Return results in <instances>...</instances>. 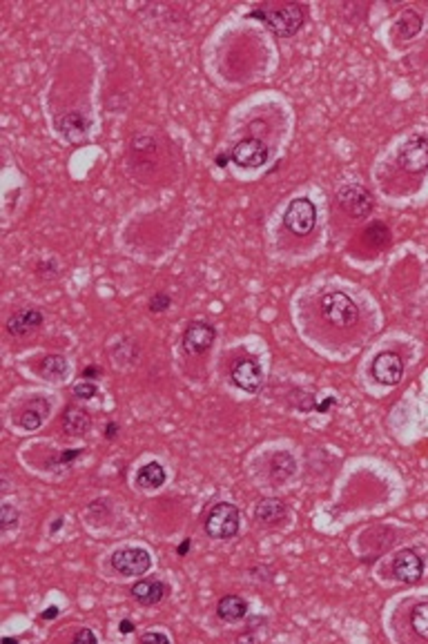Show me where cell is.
I'll return each mask as SVG.
<instances>
[{
	"label": "cell",
	"mask_w": 428,
	"mask_h": 644,
	"mask_svg": "<svg viewBox=\"0 0 428 644\" xmlns=\"http://www.w3.org/2000/svg\"><path fill=\"white\" fill-rule=\"evenodd\" d=\"M319 312L332 328H339V330L353 328L357 324V319H359V310H357L355 301L350 299L346 293H339V290H334V293H328V295L321 297Z\"/></svg>",
	"instance_id": "6da1fadb"
},
{
	"label": "cell",
	"mask_w": 428,
	"mask_h": 644,
	"mask_svg": "<svg viewBox=\"0 0 428 644\" xmlns=\"http://www.w3.org/2000/svg\"><path fill=\"white\" fill-rule=\"evenodd\" d=\"M239 531V511L237 506L221 502L212 506V511L205 517V533L214 540H230Z\"/></svg>",
	"instance_id": "7a4b0ae2"
},
{
	"label": "cell",
	"mask_w": 428,
	"mask_h": 644,
	"mask_svg": "<svg viewBox=\"0 0 428 644\" xmlns=\"http://www.w3.org/2000/svg\"><path fill=\"white\" fill-rule=\"evenodd\" d=\"M250 18H261L272 32L279 36H293L303 23V9L299 5H290V7L272 9V11L257 9L250 13Z\"/></svg>",
	"instance_id": "3957f363"
},
{
	"label": "cell",
	"mask_w": 428,
	"mask_h": 644,
	"mask_svg": "<svg viewBox=\"0 0 428 644\" xmlns=\"http://www.w3.org/2000/svg\"><path fill=\"white\" fill-rule=\"evenodd\" d=\"M283 223L286 227L290 230L293 235L297 237H305L310 235L315 230V223H317V210H315V203L310 198H295L293 203L288 205L286 214H283Z\"/></svg>",
	"instance_id": "277c9868"
},
{
	"label": "cell",
	"mask_w": 428,
	"mask_h": 644,
	"mask_svg": "<svg viewBox=\"0 0 428 644\" xmlns=\"http://www.w3.org/2000/svg\"><path fill=\"white\" fill-rule=\"evenodd\" d=\"M397 163L408 174H422L428 170V139L426 136H412L400 149Z\"/></svg>",
	"instance_id": "5b68a950"
},
{
	"label": "cell",
	"mask_w": 428,
	"mask_h": 644,
	"mask_svg": "<svg viewBox=\"0 0 428 644\" xmlns=\"http://www.w3.org/2000/svg\"><path fill=\"white\" fill-rule=\"evenodd\" d=\"M337 201H339L342 210L346 214H350V217H355V219L368 217V214L373 212V205H375L373 194L366 190L364 186H346V188H342L339 194H337Z\"/></svg>",
	"instance_id": "8992f818"
},
{
	"label": "cell",
	"mask_w": 428,
	"mask_h": 644,
	"mask_svg": "<svg viewBox=\"0 0 428 644\" xmlns=\"http://www.w3.org/2000/svg\"><path fill=\"white\" fill-rule=\"evenodd\" d=\"M371 371L375 381H379L381 386H397L404 377V361L397 352L384 350L373 359Z\"/></svg>",
	"instance_id": "52a82bcc"
},
{
	"label": "cell",
	"mask_w": 428,
	"mask_h": 644,
	"mask_svg": "<svg viewBox=\"0 0 428 644\" xmlns=\"http://www.w3.org/2000/svg\"><path fill=\"white\" fill-rule=\"evenodd\" d=\"M150 564H152V560L145 548H123V550H116L112 555L114 571L120 575H128V577L147 573Z\"/></svg>",
	"instance_id": "ba28073f"
},
{
	"label": "cell",
	"mask_w": 428,
	"mask_h": 644,
	"mask_svg": "<svg viewBox=\"0 0 428 644\" xmlns=\"http://www.w3.org/2000/svg\"><path fill=\"white\" fill-rule=\"evenodd\" d=\"M214 337H217V332H214V328L208 324V321H192L188 330L183 332V350L192 357L203 355V352L212 346Z\"/></svg>",
	"instance_id": "9c48e42d"
},
{
	"label": "cell",
	"mask_w": 428,
	"mask_h": 644,
	"mask_svg": "<svg viewBox=\"0 0 428 644\" xmlns=\"http://www.w3.org/2000/svg\"><path fill=\"white\" fill-rule=\"evenodd\" d=\"M393 575L404 584H415L424 575V560L410 548L400 550L393 560Z\"/></svg>",
	"instance_id": "30bf717a"
},
{
	"label": "cell",
	"mask_w": 428,
	"mask_h": 644,
	"mask_svg": "<svg viewBox=\"0 0 428 644\" xmlns=\"http://www.w3.org/2000/svg\"><path fill=\"white\" fill-rule=\"evenodd\" d=\"M232 381H235V386H239L241 390H246V392H257L259 388H261V383H264V371H261V366H259V361L257 359H250V357H243V359H239L235 366H232Z\"/></svg>",
	"instance_id": "8fae6325"
},
{
	"label": "cell",
	"mask_w": 428,
	"mask_h": 644,
	"mask_svg": "<svg viewBox=\"0 0 428 644\" xmlns=\"http://www.w3.org/2000/svg\"><path fill=\"white\" fill-rule=\"evenodd\" d=\"M230 159L239 167H259L268 161V147L259 139H243L235 145Z\"/></svg>",
	"instance_id": "7c38bea8"
},
{
	"label": "cell",
	"mask_w": 428,
	"mask_h": 644,
	"mask_svg": "<svg viewBox=\"0 0 428 644\" xmlns=\"http://www.w3.org/2000/svg\"><path fill=\"white\" fill-rule=\"evenodd\" d=\"M43 324V312L36 308H23L18 312H13L7 321V332L11 337H25L32 330L40 328Z\"/></svg>",
	"instance_id": "4fadbf2b"
},
{
	"label": "cell",
	"mask_w": 428,
	"mask_h": 644,
	"mask_svg": "<svg viewBox=\"0 0 428 644\" xmlns=\"http://www.w3.org/2000/svg\"><path fill=\"white\" fill-rule=\"evenodd\" d=\"M167 584H163V582H157V580H141V582H136V584L132 587V597L136 602H141V604H145V606H154V604H159V602H163L165 597H167Z\"/></svg>",
	"instance_id": "5bb4252c"
},
{
	"label": "cell",
	"mask_w": 428,
	"mask_h": 644,
	"mask_svg": "<svg viewBox=\"0 0 428 644\" xmlns=\"http://www.w3.org/2000/svg\"><path fill=\"white\" fill-rule=\"evenodd\" d=\"M87 130H89V120L81 112H69L58 118V132L72 143L83 141L87 136Z\"/></svg>",
	"instance_id": "9a60e30c"
},
{
	"label": "cell",
	"mask_w": 428,
	"mask_h": 644,
	"mask_svg": "<svg viewBox=\"0 0 428 644\" xmlns=\"http://www.w3.org/2000/svg\"><path fill=\"white\" fill-rule=\"evenodd\" d=\"M254 517H257L261 524H270V526L281 524L283 519L288 517V506H286L281 499H274V497L261 499V502L257 504Z\"/></svg>",
	"instance_id": "2e32d148"
},
{
	"label": "cell",
	"mask_w": 428,
	"mask_h": 644,
	"mask_svg": "<svg viewBox=\"0 0 428 644\" xmlns=\"http://www.w3.org/2000/svg\"><path fill=\"white\" fill-rule=\"evenodd\" d=\"M50 402L45 400V397H36V400L29 402V406L25 408V412L21 415V426L25 431H38L40 424L45 422V417L50 415Z\"/></svg>",
	"instance_id": "e0dca14e"
},
{
	"label": "cell",
	"mask_w": 428,
	"mask_h": 644,
	"mask_svg": "<svg viewBox=\"0 0 428 644\" xmlns=\"http://www.w3.org/2000/svg\"><path fill=\"white\" fill-rule=\"evenodd\" d=\"M217 613H219V618L225 620V622H239V620L246 618L248 604L239 595H223L219 600V604H217Z\"/></svg>",
	"instance_id": "ac0fdd59"
},
{
	"label": "cell",
	"mask_w": 428,
	"mask_h": 644,
	"mask_svg": "<svg viewBox=\"0 0 428 644\" xmlns=\"http://www.w3.org/2000/svg\"><path fill=\"white\" fill-rule=\"evenodd\" d=\"M295 470H297V462H295V457L290 455V453L281 451V453H274L272 455V459H270V478L277 482V484H281V482L293 478Z\"/></svg>",
	"instance_id": "d6986e66"
},
{
	"label": "cell",
	"mask_w": 428,
	"mask_h": 644,
	"mask_svg": "<svg viewBox=\"0 0 428 644\" xmlns=\"http://www.w3.org/2000/svg\"><path fill=\"white\" fill-rule=\"evenodd\" d=\"M419 29H422V16L415 9H404L400 13V18H397V23H395V34L400 38H404V40L417 36Z\"/></svg>",
	"instance_id": "ffe728a7"
},
{
	"label": "cell",
	"mask_w": 428,
	"mask_h": 644,
	"mask_svg": "<svg viewBox=\"0 0 428 644\" xmlns=\"http://www.w3.org/2000/svg\"><path fill=\"white\" fill-rule=\"evenodd\" d=\"M63 428H65L67 435L81 437V435L87 433V428H89V415H87L83 408L69 406L67 412H65V419H63Z\"/></svg>",
	"instance_id": "44dd1931"
},
{
	"label": "cell",
	"mask_w": 428,
	"mask_h": 644,
	"mask_svg": "<svg viewBox=\"0 0 428 644\" xmlns=\"http://www.w3.org/2000/svg\"><path fill=\"white\" fill-rule=\"evenodd\" d=\"M165 482V470L159 462H150L136 473V484L141 488H159Z\"/></svg>",
	"instance_id": "7402d4cb"
},
{
	"label": "cell",
	"mask_w": 428,
	"mask_h": 644,
	"mask_svg": "<svg viewBox=\"0 0 428 644\" xmlns=\"http://www.w3.org/2000/svg\"><path fill=\"white\" fill-rule=\"evenodd\" d=\"M40 373L45 375V379H50V381H63L67 377V373H69V363H67L65 357L50 355V357L43 359Z\"/></svg>",
	"instance_id": "603a6c76"
},
{
	"label": "cell",
	"mask_w": 428,
	"mask_h": 644,
	"mask_svg": "<svg viewBox=\"0 0 428 644\" xmlns=\"http://www.w3.org/2000/svg\"><path fill=\"white\" fill-rule=\"evenodd\" d=\"M410 628L417 638L428 642V602H419L410 611Z\"/></svg>",
	"instance_id": "cb8c5ba5"
},
{
	"label": "cell",
	"mask_w": 428,
	"mask_h": 644,
	"mask_svg": "<svg viewBox=\"0 0 428 644\" xmlns=\"http://www.w3.org/2000/svg\"><path fill=\"white\" fill-rule=\"evenodd\" d=\"M366 241H368L373 248H384V245L388 243V239H390V230L384 225V223H373V225H368L366 227Z\"/></svg>",
	"instance_id": "d4e9b609"
},
{
	"label": "cell",
	"mask_w": 428,
	"mask_h": 644,
	"mask_svg": "<svg viewBox=\"0 0 428 644\" xmlns=\"http://www.w3.org/2000/svg\"><path fill=\"white\" fill-rule=\"evenodd\" d=\"M18 519H21V515H18V511L13 509V506H9V504H5L3 506V513H0V524H3V531H9V529H13L18 524Z\"/></svg>",
	"instance_id": "484cf974"
},
{
	"label": "cell",
	"mask_w": 428,
	"mask_h": 644,
	"mask_svg": "<svg viewBox=\"0 0 428 644\" xmlns=\"http://www.w3.org/2000/svg\"><path fill=\"white\" fill-rule=\"evenodd\" d=\"M170 303H172V299L167 297V295H163V293H159V295H154L150 299V312H165L167 308H170Z\"/></svg>",
	"instance_id": "4316f807"
},
{
	"label": "cell",
	"mask_w": 428,
	"mask_h": 644,
	"mask_svg": "<svg viewBox=\"0 0 428 644\" xmlns=\"http://www.w3.org/2000/svg\"><path fill=\"white\" fill-rule=\"evenodd\" d=\"M96 392H98V388L91 381L74 386V397H79V400H91V397H96Z\"/></svg>",
	"instance_id": "83f0119b"
},
{
	"label": "cell",
	"mask_w": 428,
	"mask_h": 644,
	"mask_svg": "<svg viewBox=\"0 0 428 644\" xmlns=\"http://www.w3.org/2000/svg\"><path fill=\"white\" fill-rule=\"evenodd\" d=\"M96 640H98V638H96L94 633H91V631H87V628H81V631L74 635V642H89V644H94Z\"/></svg>",
	"instance_id": "f1b7e54d"
},
{
	"label": "cell",
	"mask_w": 428,
	"mask_h": 644,
	"mask_svg": "<svg viewBox=\"0 0 428 644\" xmlns=\"http://www.w3.org/2000/svg\"><path fill=\"white\" fill-rule=\"evenodd\" d=\"M143 642H170V638H167L165 633H145Z\"/></svg>",
	"instance_id": "f546056e"
},
{
	"label": "cell",
	"mask_w": 428,
	"mask_h": 644,
	"mask_svg": "<svg viewBox=\"0 0 428 644\" xmlns=\"http://www.w3.org/2000/svg\"><path fill=\"white\" fill-rule=\"evenodd\" d=\"M134 143H136V145H134L136 149H145V147L152 149V147H154V145H152V139H136Z\"/></svg>",
	"instance_id": "4dcf8cb0"
},
{
	"label": "cell",
	"mask_w": 428,
	"mask_h": 644,
	"mask_svg": "<svg viewBox=\"0 0 428 644\" xmlns=\"http://www.w3.org/2000/svg\"><path fill=\"white\" fill-rule=\"evenodd\" d=\"M98 373H101V371H98V368H96V366H87V368H85V371H83V377H89V379H94V377H96Z\"/></svg>",
	"instance_id": "1f68e13d"
},
{
	"label": "cell",
	"mask_w": 428,
	"mask_h": 644,
	"mask_svg": "<svg viewBox=\"0 0 428 644\" xmlns=\"http://www.w3.org/2000/svg\"><path fill=\"white\" fill-rule=\"evenodd\" d=\"M58 616V609L56 606H50L47 611H43V620H54Z\"/></svg>",
	"instance_id": "d6a6232c"
},
{
	"label": "cell",
	"mask_w": 428,
	"mask_h": 644,
	"mask_svg": "<svg viewBox=\"0 0 428 644\" xmlns=\"http://www.w3.org/2000/svg\"><path fill=\"white\" fill-rule=\"evenodd\" d=\"M118 628H120V633H134V624L130 620H123Z\"/></svg>",
	"instance_id": "836d02e7"
},
{
	"label": "cell",
	"mask_w": 428,
	"mask_h": 644,
	"mask_svg": "<svg viewBox=\"0 0 428 644\" xmlns=\"http://www.w3.org/2000/svg\"><path fill=\"white\" fill-rule=\"evenodd\" d=\"M188 550H190V540H183V544H179V548H176V553L183 558V555H188Z\"/></svg>",
	"instance_id": "e575fe53"
},
{
	"label": "cell",
	"mask_w": 428,
	"mask_h": 644,
	"mask_svg": "<svg viewBox=\"0 0 428 644\" xmlns=\"http://www.w3.org/2000/svg\"><path fill=\"white\" fill-rule=\"evenodd\" d=\"M114 435H116V424H110L105 431V437H114Z\"/></svg>",
	"instance_id": "d590c367"
},
{
	"label": "cell",
	"mask_w": 428,
	"mask_h": 644,
	"mask_svg": "<svg viewBox=\"0 0 428 644\" xmlns=\"http://www.w3.org/2000/svg\"><path fill=\"white\" fill-rule=\"evenodd\" d=\"M217 163H219V165L223 167V165H225V157H219V159H217Z\"/></svg>",
	"instance_id": "8d00e7d4"
}]
</instances>
